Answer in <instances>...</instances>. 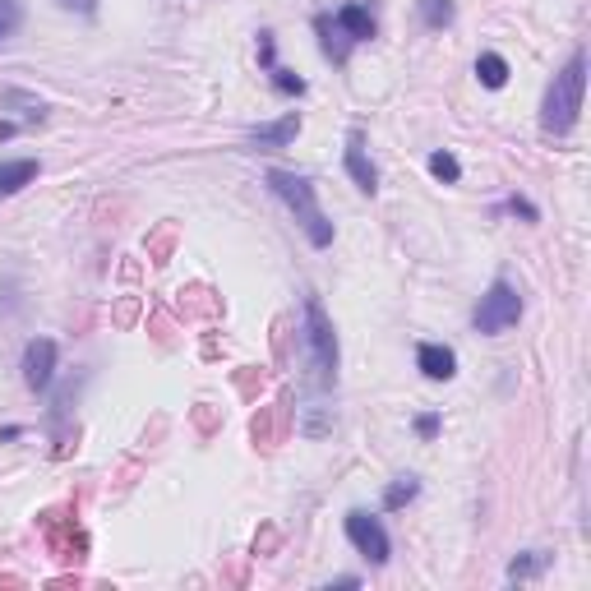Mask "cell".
I'll use <instances>...</instances> for the list:
<instances>
[{"label":"cell","mask_w":591,"mask_h":591,"mask_svg":"<svg viewBox=\"0 0 591 591\" xmlns=\"http://www.w3.org/2000/svg\"><path fill=\"white\" fill-rule=\"evenodd\" d=\"M264 181H268V190H273L282 204L291 208V218L301 222L305 241H310L314 250H328V245H333V222H328V213L319 208V194H314V181H310V176H296V171L273 167Z\"/></svg>","instance_id":"cell-1"},{"label":"cell","mask_w":591,"mask_h":591,"mask_svg":"<svg viewBox=\"0 0 591 591\" xmlns=\"http://www.w3.org/2000/svg\"><path fill=\"white\" fill-rule=\"evenodd\" d=\"M582 93H587V51H573L568 65L555 74V84L545 88L541 125L550 134H568L582 116Z\"/></svg>","instance_id":"cell-2"},{"label":"cell","mask_w":591,"mask_h":591,"mask_svg":"<svg viewBox=\"0 0 591 591\" xmlns=\"http://www.w3.org/2000/svg\"><path fill=\"white\" fill-rule=\"evenodd\" d=\"M305 342H310L314 379L333 388L338 384V333H333V319H328L319 296H305Z\"/></svg>","instance_id":"cell-3"},{"label":"cell","mask_w":591,"mask_h":591,"mask_svg":"<svg viewBox=\"0 0 591 591\" xmlns=\"http://www.w3.org/2000/svg\"><path fill=\"white\" fill-rule=\"evenodd\" d=\"M522 319V296L518 287L508 278H495L490 282V291L481 296V305L471 310V328L476 333H485V338H499V333H508V328Z\"/></svg>","instance_id":"cell-4"},{"label":"cell","mask_w":591,"mask_h":591,"mask_svg":"<svg viewBox=\"0 0 591 591\" xmlns=\"http://www.w3.org/2000/svg\"><path fill=\"white\" fill-rule=\"evenodd\" d=\"M347 541L361 550L365 559H370L374 568H384L388 559H393V541H388V531H384V522L374 518V513H365V508H351L347 513Z\"/></svg>","instance_id":"cell-5"},{"label":"cell","mask_w":591,"mask_h":591,"mask_svg":"<svg viewBox=\"0 0 591 591\" xmlns=\"http://www.w3.org/2000/svg\"><path fill=\"white\" fill-rule=\"evenodd\" d=\"M42 536H47V550L56 559H84V550H88V536L74 527V518H61V513L42 518Z\"/></svg>","instance_id":"cell-6"},{"label":"cell","mask_w":591,"mask_h":591,"mask_svg":"<svg viewBox=\"0 0 591 591\" xmlns=\"http://www.w3.org/2000/svg\"><path fill=\"white\" fill-rule=\"evenodd\" d=\"M56 342L51 338H33L24 347V384L33 388V393H47L51 379H56Z\"/></svg>","instance_id":"cell-7"},{"label":"cell","mask_w":591,"mask_h":591,"mask_svg":"<svg viewBox=\"0 0 591 591\" xmlns=\"http://www.w3.org/2000/svg\"><path fill=\"white\" fill-rule=\"evenodd\" d=\"M342 162H347V176L356 181V190L361 194L379 190V167H374L370 153H365V130L361 125H351L347 130V157H342Z\"/></svg>","instance_id":"cell-8"},{"label":"cell","mask_w":591,"mask_h":591,"mask_svg":"<svg viewBox=\"0 0 591 591\" xmlns=\"http://www.w3.org/2000/svg\"><path fill=\"white\" fill-rule=\"evenodd\" d=\"M416 370L425 379H453L458 374V351L444 347V342H421L416 347Z\"/></svg>","instance_id":"cell-9"},{"label":"cell","mask_w":591,"mask_h":591,"mask_svg":"<svg viewBox=\"0 0 591 591\" xmlns=\"http://www.w3.org/2000/svg\"><path fill=\"white\" fill-rule=\"evenodd\" d=\"M333 24L342 28V33L361 47V42H370L374 33H379V24H374V14H370V5H361V0H347L338 14H333Z\"/></svg>","instance_id":"cell-10"},{"label":"cell","mask_w":591,"mask_h":591,"mask_svg":"<svg viewBox=\"0 0 591 591\" xmlns=\"http://www.w3.org/2000/svg\"><path fill=\"white\" fill-rule=\"evenodd\" d=\"M296 134H301V111H287V116L273 125H254L245 139H250L254 148H287Z\"/></svg>","instance_id":"cell-11"},{"label":"cell","mask_w":591,"mask_h":591,"mask_svg":"<svg viewBox=\"0 0 591 591\" xmlns=\"http://www.w3.org/2000/svg\"><path fill=\"white\" fill-rule=\"evenodd\" d=\"M314 33H319V47H324V56L333 65H347V56H351V42L347 33H342L338 24H333V14H314Z\"/></svg>","instance_id":"cell-12"},{"label":"cell","mask_w":591,"mask_h":591,"mask_svg":"<svg viewBox=\"0 0 591 591\" xmlns=\"http://www.w3.org/2000/svg\"><path fill=\"white\" fill-rule=\"evenodd\" d=\"M37 181V157H14V162H0V199L5 194H19L24 185Z\"/></svg>","instance_id":"cell-13"},{"label":"cell","mask_w":591,"mask_h":591,"mask_svg":"<svg viewBox=\"0 0 591 591\" xmlns=\"http://www.w3.org/2000/svg\"><path fill=\"white\" fill-rule=\"evenodd\" d=\"M476 79L499 93V88L508 84V61L499 56V51H481V56H476Z\"/></svg>","instance_id":"cell-14"},{"label":"cell","mask_w":591,"mask_h":591,"mask_svg":"<svg viewBox=\"0 0 591 591\" xmlns=\"http://www.w3.org/2000/svg\"><path fill=\"white\" fill-rule=\"evenodd\" d=\"M282 416H287V398H282L273 411H264V416H254V439H259L264 448H273V439L282 435Z\"/></svg>","instance_id":"cell-15"},{"label":"cell","mask_w":591,"mask_h":591,"mask_svg":"<svg viewBox=\"0 0 591 591\" xmlns=\"http://www.w3.org/2000/svg\"><path fill=\"white\" fill-rule=\"evenodd\" d=\"M416 495H421V481H416V476H398V481L384 490V508L388 513H398V508H407Z\"/></svg>","instance_id":"cell-16"},{"label":"cell","mask_w":591,"mask_h":591,"mask_svg":"<svg viewBox=\"0 0 591 591\" xmlns=\"http://www.w3.org/2000/svg\"><path fill=\"white\" fill-rule=\"evenodd\" d=\"M430 176L444 181V185H458L462 181V162L448 153V148H439V153H430Z\"/></svg>","instance_id":"cell-17"},{"label":"cell","mask_w":591,"mask_h":591,"mask_svg":"<svg viewBox=\"0 0 591 591\" xmlns=\"http://www.w3.org/2000/svg\"><path fill=\"white\" fill-rule=\"evenodd\" d=\"M550 564V555L545 550H527V555H518L513 564H508V582H522V578H536L541 568Z\"/></svg>","instance_id":"cell-18"},{"label":"cell","mask_w":591,"mask_h":591,"mask_svg":"<svg viewBox=\"0 0 591 591\" xmlns=\"http://www.w3.org/2000/svg\"><path fill=\"white\" fill-rule=\"evenodd\" d=\"M453 14H458L453 0H421V19H425V28H435V33L453 24Z\"/></svg>","instance_id":"cell-19"},{"label":"cell","mask_w":591,"mask_h":591,"mask_svg":"<svg viewBox=\"0 0 591 591\" xmlns=\"http://www.w3.org/2000/svg\"><path fill=\"white\" fill-rule=\"evenodd\" d=\"M24 24V0H0V42H10Z\"/></svg>","instance_id":"cell-20"},{"label":"cell","mask_w":591,"mask_h":591,"mask_svg":"<svg viewBox=\"0 0 591 591\" xmlns=\"http://www.w3.org/2000/svg\"><path fill=\"white\" fill-rule=\"evenodd\" d=\"M273 88H278V93H287V97H301L305 93V79L296 70H282V65H273Z\"/></svg>","instance_id":"cell-21"},{"label":"cell","mask_w":591,"mask_h":591,"mask_svg":"<svg viewBox=\"0 0 591 591\" xmlns=\"http://www.w3.org/2000/svg\"><path fill=\"white\" fill-rule=\"evenodd\" d=\"M495 213H513V218H522V222H541V208L531 204V199H522V194H513V199H504V204H499Z\"/></svg>","instance_id":"cell-22"},{"label":"cell","mask_w":591,"mask_h":591,"mask_svg":"<svg viewBox=\"0 0 591 591\" xmlns=\"http://www.w3.org/2000/svg\"><path fill=\"white\" fill-rule=\"evenodd\" d=\"M259 65H264V70H273V65H278V51H273V33H259Z\"/></svg>","instance_id":"cell-23"},{"label":"cell","mask_w":591,"mask_h":591,"mask_svg":"<svg viewBox=\"0 0 591 591\" xmlns=\"http://www.w3.org/2000/svg\"><path fill=\"white\" fill-rule=\"evenodd\" d=\"M416 435H421V439H435V435H439V416H435V411L416 416Z\"/></svg>","instance_id":"cell-24"},{"label":"cell","mask_w":591,"mask_h":591,"mask_svg":"<svg viewBox=\"0 0 591 591\" xmlns=\"http://www.w3.org/2000/svg\"><path fill=\"white\" fill-rule=\"evenodd\" d=\"M61 10H70V14H84V19H93L97 14V0H56Z\"/></svg>","instance_id":"cell-25"},{"label":"cell","mask_w":591,"mask_h":591,"mask_svg":"<svg viewBox=\"0 0 591 591\" xmlns=\"http://www.w3.org/2000/svg\"><path fill=\"white\" fill-rule=\"evenodd\" d=\"M14 134H19V125H14V121H0V144H5V139H14Z\"/></svg>","instance_id":"cell-26"}]
</instances>
